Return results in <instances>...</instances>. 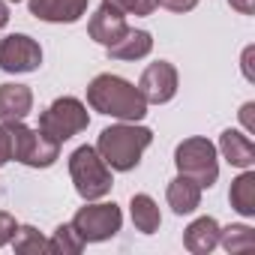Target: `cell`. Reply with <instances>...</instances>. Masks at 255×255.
Returning a JSON list of instances; mask_svg holds the SVG:
<instances>
[{"label":"cell","mask_w":255,"mask_h":255,"mask_svg":"<svg viewBox=\"0 0 255 255\" xmlns=\"http://www.w3.org/2000/svg\"><path fill=\"white\" fill-rule=\"evenodd\" d=\"M48 246H51V252L75 255V252L84 249V240H81V234H78V231L72 228V222H69V225H57V231H54V237L48 240Z\"/></svg>","instance_id":"44dd1931"},{"label":"cell","mask_w":255,"mask_h":255,"mask_svg":"<svg viewBox=\"0 0 255 255\" xmlns=\"http://www.w3.org/2000/svg\"><path fill=\"white\" fill-rule=\"evenodd\" d=\"M60 156V141L48 138L42 129H30V126L18 123V144H15V159L30 165V168H48Z\"/></svg>","instance_id":"52a82bcc"},{"label":"cell","mask_w":255,"mask_h":255,"mask_svg":"<svg viewBox=\"0 0 255 255\" xmlns=\"http://www.w3.org/2000/svg\"><path fill=\"white\" fill-rule=\"evenodd\" d=\"M33 108V93L27 84H0V123L24 120Z\"/></svg>","instance_id":"4fadbf2b"},{"label":"cell","mask_w":255,"mask_h":255,"mask_svg":"<svg viewBox=\"0 0 255 255\" xmlns=\"http://www.w3.org/2000/svg\"><path fill=\"white\" fill-rule=\"evenodd\" d=\"M165 198H168V207H171L177 216H183V213H192V210H198V204H201V186H198L192 177H186V174H177V177L168 183V192H165Z\"/></svg>","instance_id":"5bb4252c"},{"label":"cell","mask_w":255,"mask_h":255,"mask_svg":"<svg viewBox=\"0 0 255 255\" xmlns=\"http://www.w3.org/2000/svg\"><path fill=\"white\" fill-rule=\"evenodd\" d=\"M123 225V213L114 201H102V204H87L72 216V228L81 234L84 243H102L108 237H114Z\"/></svg>","instance_id":"8992f818"},{"label":"cell","mask_w":255,"mask_h":255,"mask_svg":"<svg viewBox=\"0 0 255 255\" xmlns=\"http://www.w3.org/2000/svg\"><path fill=\"white\" fill-rule=\"evenodd\" d=\"M219 243L225 246V252H249L255 249V231L249 225H228L219 228Z\"/></svg>","instance_id":"d6986e66"},{"label":"cell","mask_w":255,"mask_h":255,"mask_svg":"<svg viewBox=\"0 0 255 255\" xmlns=\"http://www.w3.org/2000/svg\"><path fill=\"white\" fill-rule=\"evenodd\" d=\"M102 3L114 6V9L123 12V15H150V12L159 6L156 0H102Z\"/></svg>","instance_id":"603a6c76"},{"label":"cell","mask_w":255,"mask_h":255,"mask_svg":"<svg viewBox=\"0 0 255 255\" xmlns=\"http://www.w3.org/2000/svg\"><path fill=\"white\" fill-rule=\"evenodd\" d=\"M126 30H129V24H126V15L123 12H117L114 6H108V3H102L93 15H90V21H87V33H90V39L93 42H99V45H114Z\"/></svg>","instance_id":"30bf717a"},{"label":"cell","mask_w":255,"mask_h":255,"mask_svg":"<svg viewBox=\"0 0 255 255\" xmlns=\"http://www.w3.org/2000/svg\"><path fill=\"white\" fill-rule=\"evenodd\" d=\"M156 3L165 6V9H171V12H189V9L198 6V0H156Z\"/></svg>","instance_id":"d4e9b609"},{"label":"cell","mask_w":255,"mask_h":255,"mask_svg":"<svg viewBox=\"0 0 255 255\" xmlns=\"http://www.w3.org/2000/svg\"><path fill=\"white\" fill-rule=\"evenodd\" d=\"M228 201L240 216H255V174L249 168H243V174L237 180H231Z\"/></svg>","instance_id":"ac0fdd59"},{"label":"cell","mask_w":255,"mask_h":255,"mask_svg":"<svg viewBox=\"0 0 255 255\" xmlns=\"http://www.w3.org/2000/svg\"><path fill=\"white\" fill-rule=\"evenodd\" d=\"M90 0H30V15L51 24H72L87 12Z\"/></svg>","instance_id":"8fae6325"},{"label":"cell","mask_w":255,"mask_h":255,"mask_svg":"<svg viewBox=\"0 0 255 255\" xmlns=\"http://www.w3.org/2000/svg\"><path fill=\"white\" fill-rule=\"evenodd\" d=\"M87 126H90V114H87L84 102L75 96H60L39 114V129L60 144L69 141L72 135L84 132Z\"/></svg>","instance_id":"277c9868"},{"label":"cell","mask_w":255,"mask_h":255,"mask_svg":"<svg viewBox=\"0 0 255 255\" xmlns=\"http://www.w3.org/2000/svg\"><path fill=\"white\" fill-rule=\"evenodd\" d=\"M249 57H252V48H246V51H243V72H246V78L252 81L255 75H252V66H249Z\"/></svg>","instance_id":"83f0119b"},{"label":"cell","mask_w":255,"mask_h":255,"mask_svg":"<svg viewBox=\"0 0 255 255\" xmlns=\"http://www.w3.org/2000/svg\"><path fill=\"white\" fill-rule=\"evenodd\" d=\"M150 141H153V132L147 126L120 120L117 126H108V129L99 132L96 153L105 159L111 171H132L141 162V153L150 147Z\"/></svg>","instance_id":"7a4b0ae2"},{"label":"cell","mask_w":255,"mask_h":255,"mask_svg":"<svg viewBox=\"0 0 255 255\" xmlns=\"http://www.w3.org/2000/svg\"><path fill=\"white\" fill-rule=\"evenodd\" d=\"M219 150L237 168H252V162H255V144H252V138L243 135V132H237V129H225L219 135Z\"/></svg>","instance_id":"2e32d148"},{"label":"cell","mask_w":255,"mask_h":255,"mask_svg":"<svg viewBox=\"0 0 255 255\" xmlns=\"http://www.w3.org/2000/svg\"><path fill=\"white\" fill-rule=\"evenodd\" d=\"M153 51V36L147 30H126L114 45H108V57L111 60H141Z\"/></svg>","instance_id":"9a60e30c"},{"label":"cell","mask_w":255,"mask_h":255,"mask_svg":"<svg viewBox=\"0 0 255 255\" xmlns=\"http://www.w3.org/2000/svg\"><path fill=\"white\" fill-rule=\"evenodd\" d=\"M174 165H177L180 174L192 177L201 189H210L219 177L216 147L207 138H183L174 150Z\"/></svg>","instance_id":"5b68a950"},{"label":"cell","mask_w":255,"mask_h":255,"mask_svg":"<svg viewBox=\"0 0 255 255\" xmlns=\"http://www.w3.org/2000/svg\"><path fill=\"white\" fill-rule=\"evenodd\" d=\"M129 213H132V222L141 234H156L159 225H162V213L156 207V201L150 195H132V204H129Z\"/></svg>","instance_id":"e0dca14e"},{"label":"cell","mask_w":255,"mask_h":255,"mask_svg":"<svg viewBox=\"0 0 255 255\" xmlns=\"http://www.w3.org/2000/svg\"><path fill=\"white\" fill-rule=\"evenodd\" d=\"M18 123H21V120H3V123H0V165H6L9 159H15Z\"/></svg>","instance_id":"7402d4cb"},{"label":"cell","mask_w":255,"mask_h":255,"mask_svg":"<svg viewBox=\"0 0 255 255\" xmlns=\"http://www.w3.org/2000/svg\"><path fill=\"white\" fill-rule=\"evenodd\" d=\"M12 246H15V252H21V255H39V252H51V246H48V240L33 228V225H18V231H15V237H12Z\"/></svg>","instance_id":"ffe728a7"},{"label":"cell","mask_w":255,"mask_h":255,"mask_svg":"<svg viewBox=\"0 0 255 255\" xmlns=\"http://www.w3.org/2000/svg\"><path fill=\"white\" fill-rule=\"evenodd\" d=\"M15 231H18V222H15V216H9V213H3V210H0V246L12 243Z\"/></svg>","instance_id":"cb8c5ba5"},{"label":"cell","mask_w":255,"mask_h":255,"mask_svg":"<svg viewBox=\"0 0 255 255\" xmlns=\"http://www.w3.org/2000/svg\"><path fill=\"white\" fill-rule=\"evenodd\" d=\"M39 63H42V48L36 39L24 33L0 39V69L3 72H36Z\"/></svg>","instance_id":"ba28073f"},{"label":"cell","mask_w":255,"mask_h":255,"mask_svg":"<svg viewBox=\"0 0 255 255\" xmlns=\"http://www.w3.org/2000/svg\"><path fill=\"white\" fill-rule=\"evenodd\" d=\"M183 246L192 255H207L219 246V222L213 216H198L186 231H183Z\"/></svg>","instance_id":"7c38bea8"},{"label":"cell","mask_w":255,"mask_h":255,"mask_svg":"<svg viewBox=\"0 0 255 255\" xmlns=\"http://www.w3.org/2000/svg\"><path fill=\"white\" fill-rule=\"evenodd\" d=\"M138 90L144 96L147 105H165L174 99L177 93V69L168 63V60H156L150 63L141 78H138Z\"/></svg>","instance_id":"9c48e42d"},{"label":"cell","mask_w":255,"mask_h":255,"mask_svg":"<svg viewBox=\"0 0 255 255\" xmlns=\"http://www.w3.org/2000/svg\"><path fill=\"white\" fill-rule=\"evenodd\" d=\"M6 24H9V6L0 0V27H6Z\"/></svg>","instance_id":"f1b7e54d"},{"label":"cell","mask_w":255,"mask_h":255,"mask_svg":"<svg viewBox=\"0 0 255 255\" xmlns=\"http://www.w3.org/2000/svg\"><path fill=\"white\" fill-rule=\"evenodd\" d=\"M87 102L93 111H99L105 117L126 120V123H138L147 114V102H144L141 90L120 75H111V72H102L90 81Z\"/></svg>","instance_id":"6da1fadb"},{"label":"cell","mask_w":255,"mask_h":255,"mask_svg":"<svg viewBox=\"0 0 255 255\" xmlns=\"http://www.w3.org/2000/svg\"><path fill=\"white\" fill-rule=\"evenodd\" d=\"M228 3H231L240 15H252V12H255V0H228Z\"/></svg>","instance_id":"4316f807"},{"label":"cell","mask_w":255,"mask_h":255,"mask_svg":"<svg viewBox=\"0 0 255 255\" xmlns=\"http://www.w3.org/2000/svg\"><path fill=\"white\" fill-rule=\"evenodd\" d=\"M252 111H255L252 102H246V105L240 108V120H243V126H246V132H255V117H252Z\"/></svg>","instance_id":"484cf974"},{"label":"cell","mask_w":255,"mask_h":255,"mask_svg":"<svg viewBox=\"0 0 255 255\" xmlns=\"http://www.w3.org/2000/svg\"><path fill=\"white\" fill-rule=\"evenodd\" d=\"M69 177L75 183V192L84 198V201H99L111 192L114 186V177H111V168L105 165V159L96 153V147L84 144L78 150H72L69 156Z\"/></svg>","instance_id":"3957f363"},{"label":"cell","mask_w":255,"mask_h":255,"mask_svg":"<svg viewBox=\"0 0 255 255\" xmlns=\"http://www.w3.org/2000/svg\"><path fill=\"white\" fill-rule=\"evenodd\" d=\"M12 3H18V0H12Z\"/></svg>","instance_id":"f546056e"}]
</instances>
